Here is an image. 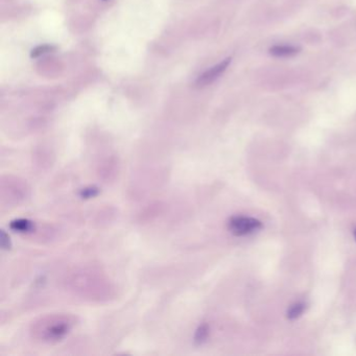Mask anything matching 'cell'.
<instances>
[{"mask_svg": "<svg viewBox=\"0 0 356 356\" xmlns=\"http://www.w3.org/2000/svg\"><path fill=\"white\" fill-rule=\"evenodd\" d=\"M299 48L292 45H276L270 49V53L277 57L292 56L299 52Z\"/></svg>", "mask_w": 356, "mask_h": 356, "instance_id": "cell-6", "label": "cell"}, {"mask_svg": "<svg viewBox=\"0 0 356 356\" xmlns=\"http://www.w3.org/2000/svg\"><path fill=\"white\" fill-rule=\"evenodd\" d=\"M2 247H3L5 250H9V249L11 248L10 237H9V235L6 234L5 231L2 232Z\"/></svg>", "mask_w": 356, "mask_h": 356, "instance_id": "cell-11", "label": "cell"}, {"mask_svg": "<svg viewBox=\"0 0 356 356\" xmlns=\"http://www.w3.org/2000/svg\"><path fill=\"white\" fill-rule=\"evenodd\" d=\"M262 227L261 221L248 216H233L228 221V229L235 236H246L258 231Z\"/></svg>", "mask_w": 356, "mask_h": 356, "instance_id": "cell-3", "label": "cell"}, {"mask_svg": "<svg viewBox=\"0 0 356 356\" xmlns=\"http://www.w3.org/2000/svg\"><path fill=\"white\" fill-rule=\"evenodd\" d=\"M3 184L6 185V183L3 182ZM8 189H9V197L10 200L9 202H20L26 199L28 188L26 187V184H24L22 181H19L18 179L12 180L11 177H9V182L7 183Z\"/></svg>", "mask_w": 356, "mask_h": 356, "instance_id": "cell-5", "label": "cell"}, {"mask_svg": "<svg viewBox=\"0 0 356 356\" xmlns=\"http://www.w3.org/2000/svg\"><path fill=\"white\" fill-rule=\"evenodd\" d=\"M209 336V326L207 324H202L199 326V328L196 331L195 335V342L197 344H203L206 342L207 338Z\"/></svg>", "mask_w": 356, "mask_h": 356, "instance_id": "cell-8", "label": "cell"}, {"mask_svg": "<svg viewBox=\"0 0 356 356\" xmlns=\"http://www.w3.org/2000/svg\"><path fill=\"white\" fill-rule=\"evenodd\" d=\"M304 309H305V307H304V304H302V303H296V304L291 305L287 311V318L290 320L298 319L303 314Z\"/></svg>", "mask_w": 356, "mask_h": 356, "instance_id": "cell-9", "label": "cell"}, {"mask_svg": "<svg viewBox=\"0 0 356 356\" xmlns=\"http://www.w3.org/2000/svg\"><path fill=\"white\" fill-rule=\"evenodd\" d=\"M77 324V318L67 314L46 315L33 322L29 333L36 342L55 344L64 339Z\"/></svg>", "mask_w": 356, "mask_h": 356, "instance_id": "cell-1", "label": "cell"}, {"mask_svg": "<svg viewBox=\"0 0 356 356\" xmlns=\"http://www.w3.org/2000/svg\"><path fill=\"white\" fill-rule=\"evenodd\" d=\"M53 47L52 46H49V45H43V46H39L37 48H35L32 52V56L33 57H37L39 55H42L44 53H46L48 51H50Z\"/></svg>", "mask_w": 356, "mask_h": 356, "instance_id": "cell-10", "label": "cell"}, {"mask_svg": "<svg viewBox=\"0 0 356 356\" xmlns=\"http://www.w3.org/2000/svg\"><path fill=\"white\" fill-rule=\"evenodd\" d=\"M231 63V58L228 57L226 60H224L222 62H220L219 64L213 66L212 68L208 69L207 71H205L202 76L199 77V79L197 80V85L199 87H204L207 85H210L211 83H213L216 79H218L222 73H224L229 64Z\"/></svg>", "mask_w": 356, "mask_h": 356, "instance_id": "cell-4", "label": "cell"}, {"mask_svg": "<svg viewBox=\"0 0 356 356\" xmlns=\"http://www.w3.org/2000/svg\"><path fill=\"white\" fill-rule=\"evenodd\" d=\"M82 275L84 276V280L77 279V281L85 283V286L78 287L77 290L82 291L83 295L89 296L90 299L100 300L109 294V282L102 276H99L95 272H85Z\"/></svg>", "mask_w": 356, "mask_h": 356, "instance_id": "cell-2", "label": "cell"}, {"mask_svg": "<svg viewBox=\"0 0 356 356\" xmlns=\"http://www.w3.org/2000/svg\"><path fill=\"white\" fill-rule=\"evenodd\" d=\"M353 235H354V239H355V242H356V228L353 231Z\"/></svg>", "mask_w": 356, "mask_h": 356, "instance_id": "cell-12", "label": "cell"}, {"mask_svg": "<svg viewBox=\"0 0 356 356\" xmlns=\"http://www.w3.org/2000/svg\"><path fill=\"white\" fill-rule=\"evenodd\" d=\"M34 227L33 221L25 219V218H19V219H15L11 222V229L14 231H17L20 233H25L31 231Z\"/></svg>", "mask_w": 356, "mask_h": 356, "instance_id": "cell-7", "label": "cell"}]
</instances>
